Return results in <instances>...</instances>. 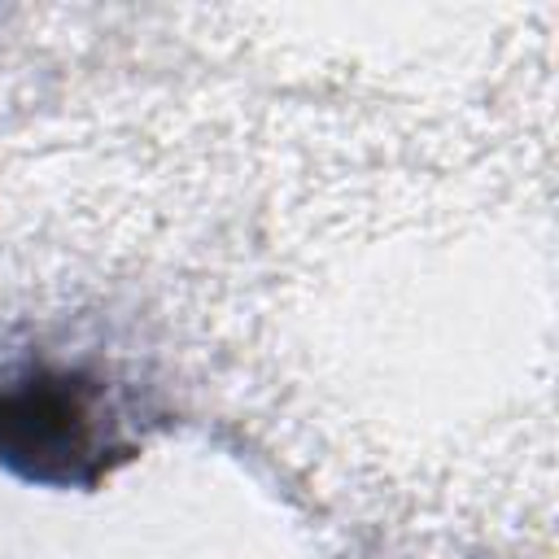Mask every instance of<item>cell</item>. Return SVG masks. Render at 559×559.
I'll return each mask as SVG.
<instances>
[{"label":"cell","mask_w":559,"mask_h":559,"mask_svg":"<svg viewBox=\"0 0 559 559\" xmlns=\"http://www.w3.org/2000/svg\"><path fill=\"white\" fill-rule=\"evenodd\" d=\"M92 384L74 371H31L0 389V463L39 485H96L105 472Z\"/></svg>","instance_id":"1"}]
</instances>
